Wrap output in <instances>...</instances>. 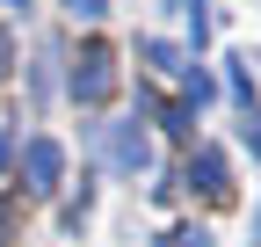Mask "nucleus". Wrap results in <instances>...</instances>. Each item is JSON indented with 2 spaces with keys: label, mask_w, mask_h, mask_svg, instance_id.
<instances>
[{
  "label": "nucleus",
  "mask_w": 261,
  "mask_h": 247,
  "mask_svg": "<svg viewBox=\"0 0 261 247\" xmlns=\"http://www.w3.org/2000/svg\"><path fill=\"white\" fill-rule=\"evenodd\" d=\"M189 189H203V196H225V189H232V182H225V160H218L211 145L189 160Z\"/></svg>",
  "instance_id": "nucleus-3"
},
{
  "label": "nucleus",
  "mask_w": 261,
  "mask_h": 247,
  "mask_svg": "<svg viewBox=\"0 0 261 247\" xmlns=\"http://www.w3.org/2000/svg\"><path fill=\"white\" fill-rule=\"evenodd\" d=\"M109 160H116L123 175H145V167H152V145H145L138 131H116V138H109Z\"/></svg>",
  "instance_id": "nucleus-4"
},
{
  "label": "nucleus",
  "mask_w": 261,
  "mask_h": 247,
  "mask_svg": "<svg viewBox=\"0 0 261 247\" xmlns=\"http://www.w3.org/2000/svg\"><path fill=\"white\" fill-rule=\"evenodd\" d=\"M8 233H15V204L0 196V247H8Z\"/></svg>",
  "instance_id": "nucleus-12"
},
{
  "label": "nucleus",
  "mask_w": 261,
  "mask_h": 247,
  "mask_svg": "<svg viewBox=\"0 0 261 247\" xmlns=\"http://www.w3.org/2000/svg\"><path fill=\"white\" fill-rule=\"evenodd\" d=\"M58 8L73 15V22H102V15H109V0H58Z\"/></svg>",
  "instance_id": "nucleus-7"
},
{
  "label": "nucleus",
  "mask_w": 261,
  "mask_h": 247,
  "mask_svg": "<svg viewBox=\"0 0 261 247\" xmlns=\"http://www.w3.org/2000/svg\"><path fill=\"white\" fill-rule=\"evenodd\" d=\"M160 124H167V131H181V138H189V131H196V102H189V95H181V102H167V109H160Z\"/></svg>",
  "instance_id": "nucleus-6"
},
{
  "label": "nucleus",
  "mask_w": 261,
  "mask_h": 247,
  "mask_svg": "<svg viewBox=\"0 0 261 247\" xmlns=\"http://www.w3.org/2000/svg\"><path fill=\"white\" fill-rule=\"evenodd\" d=\"M240 138H247V145L261 153V109H254V102H247V116H240Z\"/></svg>",
  "instance_id": "nucleus-10"
},
{
  "label": "nucleus",
  "mask_w": 261,
  "mask_h": 247,
  "mask_svg": "<svg viewBox=\"0 0 261 247\" xmlns=\"http://www.w3.org/2000/svg\"><path fill=\"white\" fill-rule=\"evenodd\" d=\"M8 73H15V37L0 29V80H8Z\"/></svg>",
  "instance_id": "nucleus-11"
},
{
  "label": "nucleus",
  "mask_w": 261,
  "mask_h": 247,
  "mask_svg": "<svg viewBox=\"0 0 261 247\" xmlns=\"http://www.w3.org/2000/svg\"><path fill=\"white\" fill-rule=\"evenodd\" d=\"M8 160H15V145H8V131H0V167H8Z\"/></svg>",
  "instance_id": "nucleus-13"
},
{
  "label": "nucleus",
  "mask_w": 261,
  "mask_h": 247,
  "mask_svg": "<svg viewBox=\"0 0 261 247\" xmlns=\"http://www.w3.org/2000/svg\"><path fill=\"white\" fill-rule=\"evenodd\" d=\"M58 175H65V145H58V138H29V145H22V189H29V196H51Z\"/></svg>",
  "instance_id": "nucleus-1"
},
{
  "label": "nucleus",
  "mask_w": 261,
  "mask_h": 247,
  "mask_svg": "<svg viewBox=\"0 0 261 247\" xmlns=\"http://www.w3.org/2000/svg\"><path fill=\"white\" fill-rule=\"evenodd\" d=\"M189 29H196V44L211 37V0H189Z\"/></svg>",
  "instance_id": "nucleus-9"
},
{
  "label": "nucleus",
  "mask_w": 261,
  "mask_h": 247,
  "mask_svg": "<svg viewBox=\"0 0 261 247\" xmlns=\"http://www.w3.org/2000/svg\"><path fill=\"white\" fill-rule=\"evenodd\" d=\"M8 8H15V0H8Z\"/></svg>",
  "instance_id": "nucleus-14"
},
{
  "label": "nucleus",
  "mask_w": 261,
  "mask_h": 247,
  "mask_svg": "<svg viewBox=\"0 0 261 247\" xmlns=\"http://www.w3.org/2000/svg\"><path fill=\"white\" fill-rule=\"evenodd\" d=\"M160 247H211V233H203V226H174Z\"/></svg>",
  "instance_id": "nucleus-8"
},
{
  "label": "nucleus",
  "mask_w": 261,
  "mask_h": 247,
  "mask_svg": "<svg viewBox=\"0 0 261 247\" xmlns=\"http://www.w3.org/2000/svg\"><path fill=\"white\" fill-rule=\"evenodd\" d=\"M138 58H145L152 73H181V51H174V44H160V37H145V44H138Z\"/></svg>",
  "instance_id": "nucleus-5"
},
{
  "label": "nucleus",
  "mask_w": 261,
  "mask_h": 247,
  "mask_svg": "<svg viewBox=\"0 0 261 247\" xmlns=\"http://www.w3.org/2000/svg\"><path fill=\"white\" fill-rule=\"evenodd\" d=\"M73 95H80V102H109V95H116V58H109L102 44L80 51V66H73Z\"/></svg>",
  "instance_id": "nucleus-2"
}]
</instances>
